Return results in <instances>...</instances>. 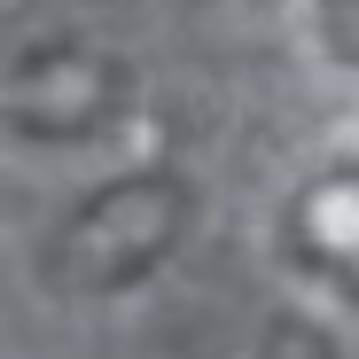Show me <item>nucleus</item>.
I'll return each instance as SVG.
<instances>
[{"label":"nucleus","instance_id":"nucleus-1","mask_svg":"<svg viewBox=\"0 0 359 359\" xmlns=\"http://www.w3.org/2000/svg\"><path fill=\"white\" fill-rule=\"evenodd\" d=\"M188 226V180L180 172H126L94 188L71 226L47 243V281L63 289H126L141 281Z\"/></svg>","mask_w":359,"mask_h":359},{"label":"nucleus","instance_id":"nucleus-2","mask_svg":"<svg viewBox=\"0 0 359 359\" xmlns=\"http://www.w3.org/2000/svg\"><path fill=\"white\" fill-rule=\"evenodd\" d=\"M133 102V71L102 47H32L8 79V126L24 141H86Z\"/></svg>","mask_w":359,"mask_h":359},{"label":"nucleus","instance_id":"nucleus-3","mask_svg":"<svg viewBox=\"0 0 359 359\" xmlns=\"http://www.w3.org/2000/svg\"><path fill=\"white\" fill-rule=\"evenodd\" d=\"M281 243H289V258H305L320 281H336L359 305V164H336L313 188H297Z\"/></svg>","mask_w":359,"mask_h":359},{"label":"nucleus","instance_id":"nucleus-4","mask_svg":"<svg viewBox=\"0 0 359 359\" xmlns=\"http://www.w3.org/2000/svg\"><path fill=\"white\" fill-rule=\"evenodd\" d=\"M258 359H328V344H320V328H273Z\"/></svg>","mask_w":359,"mask_h":359}]
</instances>
